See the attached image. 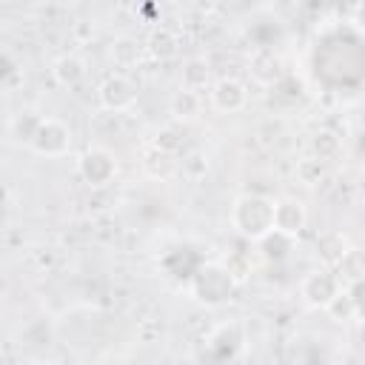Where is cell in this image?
Masks as SVG:
<instances>
[{
    "label": "cell",
    "instance_id": "14",
    "mask_svg": "<svg viewBox=\"0 0 365 365\" xmlns=\"http://www.w3.org/2000/svg\"><path fill=\"white\" fill-rule=\"evenodd\" d=\"M336 277L345 282H362L365 279V251L362 248H345V254L336 262Z\"/></svg>",
    "mask_w": 365,
    "mask_h": 365
},
{
    "label": "cell",
    "instance_id": "5",
    "mask_svg": "<svg viewBox=\"0 0 365 365\" xmlns=\"http://www.w3.org/2000/svg\"><path fill=\"white\" fill-rule=\"evenodd\" d=\"M97 100L106 111L123 114L137 103V86L125 77V74H108L100 86H97Z\"/></svg>",
    "mask_w": 365,
    "mask_h": 365
},
{
    "label": "cell",
    "instance_id": "6",
    "mask_svg": "<svg viewBox=\"0 0 365 365\" xmlns=\"http://www.w3.org/2000/svg\"><path fill=\"white\" fill-rule=\"evenodd\" d=\"M208 103L220 114H237L248 103V86L237 77H220L208 88Z\"/></svg>",
    "mask_w": 365,
    "mask_h": 365
},
{
    "label": "cell",
    "instance_id": "2",
    "mask_svg": "<svg viewBox=\"0 0 365 365\" xmlns=\"http://www.w3.org/2000/svg\"><path fill=\"white\" fill-rule=\"evenodd\" d=\"M234 274L228 271V265H217V262H208L202 265L194 279H191V294L197 297V302L214 308V305H222L225 299H231L234 294Z\"/></svg>",
    "mask_w": 365,
    "mask_h": 365
},
{
    "label": "cell",
    "instance_id": "1",
    "mask_svg": "<svg viewBox=\"0 0 365 365\" xmlns=\"http://www.w3.org/2000/svg\"><path fill=\"white\" fill-rule=\"evenodd\" d=\"M231 225L254 242H262L274 231V200L262 194H242L231 205Z\"/></svg>",
    "mask_w": 365,
    "mask_h": 365
},
{
    "label": "cell",
    "instance_id": "8",
    "mask_svg": "<svg viewBox=\"0 0 365 365\" xmlns=\"http://www.w3.org/2000/svg\"><path fill=\"white\" fill-rule=\"evenodd\" d=\"M305 222H308V211H305V205L299 200L288 197V200H277L274 202V231L277 234L294 240L305 228Z\"/></svg>",
    "mask_w": 365,
    "mask_h": 365
},
{
    "label": "cell",
    "instance_id": "21",
    "mask_svg": "<svg viewBox=\"0 0 365 365\" xmlns=\"http://www.w3.org/2000/svg\"><path fill=\"white\" fill-rule=\"evenodd\" d=\"M348 291H351V297H354V302H356V314L365 317V279H362V282H354Z\"/></svg>",
    "mask_w": 365,
    "mask_h": 365
},
{
    "label": "cell",
    "instance_id": "12",
    "mask_svg": "<svg viewBox=\"0 0 365 365\" xmlns=\"http://www.w3.org/2000/svg\"><path fill=\"white\" fill-rule=\"evenodd\" d=\"M51 77H54L63 88L80 86L83 77H86V63H83V57H77V54H60V57L51 63Z\"/></svg>",
    "mask_w": 365,
    "mask_h": 365
},
{
    "label": "cell",
    "instance_id": "4",
    "mask_svg": "<svg viewBox=\"0 0 365 365\" xmlns=\"http://www.w3.org/2000/svg\"><path fill=\"white\" fill-rule=\"evenodd\" d=\"M77 171H80V177L91 185V188H106L114 177H117V160H114V154L108 151V148H88L83 157H80V163H77Z\"/></svg>",
    "mask_w": 365,
    "mask_h": 365
},
{
    "label": "cell",
    "instance_id": "16",
    "mask_svg": "<svg viewBox=\"0 0 365 365\" xmlns=\"http://www.w3.org/2000/svg\"><path fill=\"white\" fill-rule=\"evenodd\" d=\"M143 48H145V46H140L134 37H117V40L111 43V60H114L117 68H131V66L140 63Z\"/></svg>",
    "mask_w": 365,
    "mask_h": 365
},
{
    "label": "cell",
    "instance_id": "7",
    "mask_svg": "<svg viewBox=\"0 0 365 365\" xmlns=\"http://www.w3.org/2000/svg\"><path fill=\"white\" fill-rule=\"evenodd\" d=\"M31 148L40 154V157H63L68 148H71V131L63 120L57 117H46Z\"/></svg>",
    "mask_w": 365,
    "mask_h": 365
},
{
    "label": "cell",
    "instance_id": "20",
    "mask_svg": "<svg viewBox=\"0 0 365 365\" xmlns=\"http://www.w3.org/2000/svg\"><path fill=\"white\" fill-rule=\"evenodd\" d=\"M322 177H325V163H322V160H317L314 154L297 163V180H299L302 185H308V188H311V185H317Z\"/></svg>",
    "mask_w": 365,
    "mask_h": 365
},
{
    "label": "cell",
    "instance_id": "17",
    "mask_svg": "<svg viewBox=\"0 0 365 365\" xmlns=\"http://www.w3.org/2000/svg\"><path fill=\"white\" fill-rule=\"evenodd\" d=\"M202 108V97L197 91H188V88H180L174 97H171V114L174 120H194Z\"/></svg>",
    "mask_w": 365,
    "mask_h": 365
},
{
    "label": "cell",
    "instance_id": "3",
    "mask_svg": "<svg viewBox=\"0 0 365 365\" xmlns=\"http://www.w3.org/2000/svg\"><path fill=\"white\" fill-rule=\"evenodd\" d=\"M342 291V279L336 277V271H328V268H317V271H308V277L302 279L299 285V294L302 299L311 305V308H328L334 302V297Z\"/></svg>",
    "mask_w": 365,
    "mask_h": 365
},
{
    "label": "cell",
    "instance_id": "15",
    "mask_svg": "<svg viewBox=\"0 0 365 365\" xmlns=\"http://www.w3.org/2000/svg\"><path fill=\"white\" fill-rule=\"evenodd\" d=\"M43 120L46 117H40V114H34V111H20V114H14V120H11V137L17 140V143H23V145H31L34 143V137H37V131H40V125H43Z\"/></svg>",
    "mask_w": 365,
    "mask_h": 365
},
{
    "label": "cell",
    "instance_id": "19",
    "mask_svg": "<svg viewBox=\"0 0 365 365\" xmlns=\"http://www.w3.org/2000/svg\"><path fill=\"white\" fill-rule=\"evenodd\" d=\"M325 314H328L334 322H351V319L359 317V314H356V302H354L351 291H345V288L334 297V302L325 308Z\"/></svg>",
    "mask_w": 365,
    "mask_h": 365
},
{
    "label": "cell",
    "instance_id": "10",
    "mask_svg": "<svg viewBox=\"0 0 365 365\" xmlns=\"http://www.w3.org/2000/svg\"><path fill=\"white\" fill-rule=\"evenodd\" d=\"M145 51H148L157 63H168V60H174V57L180 54V40H177V34H174L171 29L160 26V29H154V31L148 34Z\"/></svg>",
    "mask_w": 365,
    "mask_h": 365
},
{
    "label": "cell",
    "instance_id": "11",
    "mask_svg": "<svg viewBox=\"0 0 365 365\" xmlns=\"http://www.w3.org/2000/svg\"><path fill=\"white\" fill-rule=\"evenodd\" d=\"M248 66H251V77H254L257 83H262V86H274V83L282 77V63H279V57H277L274 51H268V48L254 51V57L248 60Z\"/></svg>",
    "mask_w": 365,
    "mask_h": 365
},
{
    "label": "cell",
    "instance_id": "22",
    "mask_svg": "<svg viewBox=\"0 0 365 365\" xmlns=\"http://www.w3.org/2000/svg\"><path fill=\"white\" fill-rule=\"evenodd\" d=\"M351 23L365 34V3H359V6L351 9Z\"/></svg>",
    "mask_w": 365,
    "mask_h": 365
},
{
    "label": "cell",
    "instance_id": "9",
    "mask_svg": "<svg viewBox=\"0 0 365 365\" xmlns=\"http://www.w3.org/2000/svg\"><path fill=\"white\" fill-rule=\"evenodd\" d=\"M143 168H145V174L154 177V180H168V177L180 168V163H177V157H174L168 148H163V145H148L145 154H143Z\"/></svg>",
    "mask_w": 365,
    "mask_h": 365
},
{
    "label": "cell",
    "instance_id": "18",
    "mask_svg": "<svg viewBox=\"0 0 365 365\" xmlns=\"http://www.w3.org/2000/svg\"><path fill=\"white\" fill-rule=\"evenodd\" d=\"M311 151H314V157L317 160H334L336 154H339V137L334 134V131H328V128H319L314 137H311Z\"/></svg>",
    "mask_w": 365,
    "mask_h": 365
},
{
    "label": "cell",
    "instance_id": "13",
    "mask_svg": "<svg viewBox=\"0 0 365 365\" xmlns=\"http://www.w3.org/2000/svg\"><path fill=\"white\" fill-rule=\"evenodd\" d=\"M211 83V68L202 57H191L182 63V77H180V88H188V91H202L205 86Z\"/></svg>",
    "mask_w": 365,
    "mask_h": 365
}]
</instances>
